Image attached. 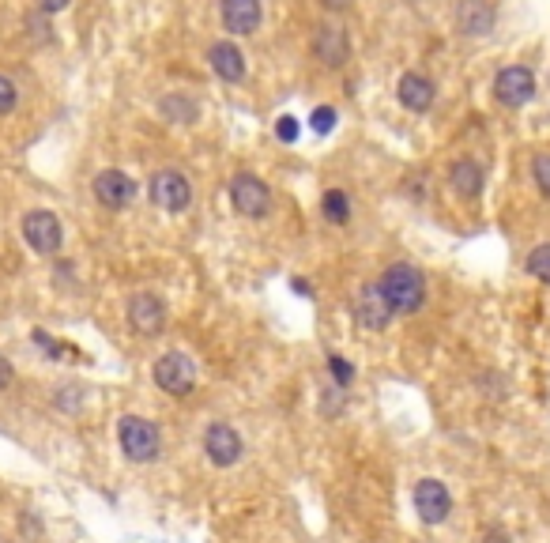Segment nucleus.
<instances>
[{
  "label": "nucleus",
  "instance_id": "6",
  "mask_svg": "<svg viewBox=\"0 0 550 543\" xmlns=\"http://www.w3.org/2000/svg\"><path fill=\"white\" fill-rule=\"evenodd\" d=\"M23 238H27V246H31L34 253L49 257V253H57L61 242H65V227H61V219L53 212L38 208V212H27V219H23Z\"/></svg>",
  "mask_w": 550,
  "mask_h": 543
},
{
  "label": "nucleus",
  "instance_id": "14",
  "mask_svg": "<svg viewBox=\"0 0 550 543\" xmlns=\"http://www.w3.org/2000/svg\"><path fill=\"white\" fill-rule=\"evenodd\" d=\"M219 16L230 34H253L260 27V0H219Z\"/></svg>",
  "mask_w": 550,
  "mask_h": 543
},
{
  "label": "nucleus",
  "instance_id": "31",
  "mask_svg": "<svg viewBox=\"0 0 550 543\" xmlns=\"http://www.w3.org/2000/svg\"><path fill=\"white\" fill-rule=\"evenodd\" d=\"M355 0H321V8H328V12H347Z\"/></svg>",
  "mask_w": 550,
  "mask_h": 543
},
{
  "label": "nucleus",
  "instance_id": "22",
  "mask_svg": "<svg viewBox=\"0 0 550 543\" xmlns=\"http://www.w3.org/2000/svg\"><path fill=\"white\" fill-rule=\"evenodd\" d=\"M328 374H332V381H336L340 389H347V385L355 381V366L343 359V355H332V359H328Z\"/></svg>",
  "mask_w": 550,
  "mask_h": 543
},
{
  "label": "nucleus",
  "instance_id": "13",
  "mask_svg": "<svg viewBox=\"0 0 550 543\" xmlns=\"http://www.w3.org/2000/svg\"><path fill=\"white\" fill-rule=\"evenodd\" d=\"M392 317H396V313H392L389 298L381 295V287H377V283H373V287H362V295H358V302H355L358 329L381 332L392 321Z\"/></svg>",
  "mask_w": 550,
  "mask_h": 543
},
{
  "label": "nucleus",
  "instance_id": "18",
  "mask_svg": "<svg viewBox=\"0 0 550 543\" xmlns=\"http://www.w3.org/2000/svg\"><path fill=\"white\" fill-rule=\"evenodd\" d=\"M208 61H211V72H215L219 80H227V83L245 80V57L234 42H215L208 50Z\"/></svg>",
  "mask_w": 550,
  "mask_h": 543
},
{
  "label": "nucleus",
  "instance_id": "7",
  "mask_svg": "<svg viewBox=\"0 0 550 543\" xmlns=\"http://www.w3.org/2000/svg\"><path fill=\"white\" fill-rule=\"evenodd\" d=\"M494 99L509 106V110H520V106H528L535 99V76L532 68L524 65H509L498 72V80H494Z\"/></svg>",
  "mask_w": 550,
  "mask_h": 543
},
{
  "label": "nucleus",
  "instance_id": "11",
  "mask_svg": "<svg viewBox=\"0 0 550 543\" xmlns=\"http://www.w3.org/2000/svg\"><path fill=\"white\" fill-rule=\"evenodd\" d=\"M132 197H136V181L125 170H102V174H95V200L102 208L121 212V208L132 204Z\"/></svg>",
  "mask_w": 550,
  "mask_h": 543
},
{
  "label": "nucleus",
  "instance_id": "20",
  "mask_svg": "<svg viewBox=\"0 0 550 543\" xmlns=\"http://www.w3.org/2000/svg\"><path fill=\"white\" fill-rule=\"evenodd\" d=\"M162 114H166V121H196V114H200V106H196L193 99H185V95H166L162 99Z\"/></svg>",
  "mask_w": 550,
  "mask_h": 543
},
{
  "label": "nucleus",
  "instance_id": "9",
  "mask_svg": "<svg viewBox=\"0 0 550 543\" xmlns=\"http://www.w3.org/2000/svg\"><path fill=\"white\" fill-rule=\"evenodd\" d=\"M204 453L215 468H230V464L242 461L245 445H242V434L227 423H211L208 434H204Z\"/></svg>",
  "mask_w": 550,
  "mask_h": 543
},
{
  "label": "nucleus",
  "instance_id": "17",
  "mask_svg": "<svg viewBox=\"0 0 550 543\" xmlns=\"http://www.w3.org/2000/svg\"><path fill=\"white\" fill-rule=\"evenodd\" d=\"M396 99L404 102L411 114H426L434 106V80H426L419 72H407L396 83Z\"/></svg>",
  "mask_w": 550,
  "mask_h": 543
},
{
  "label": "nucleus",
  "instance_id": "15",
  "mask_svg": "<svg viewBox=\"0 0 550 543\" xmlns=\"http://www.w3.org/2000/svg\"><path fill=\"white\" fill-rule=\"evenodd\" d=\"M494 4L490 0H460L456 4V27L471 38H479V34H490L494 31Z\"/></svg>",
  "mask_w": 550,
  "mask_h": 543
},
{
  "label": "nucleus",
  "instance_id": "30",
  "mask_svg": "<svg viewBox=\"0 0 550 543\" xmlns=\"http://www.w3.org/2000/svg\"><path fill=\"white\" fill-rule=\"evenodd\" d=\"M483 543H513V540H509V532H505V528H490V532L483 536Z\"/></svg>",
  "mask_w": 550,
  "mask_h": 543
},
{
  "label": "nucleus",
  "instance_id": "5",
  "mask_svg": "<svg viewBox=\"0 0 550 543\" xmlns=\"http://www.w3.org/2000/svg\"><path fill=\"white\" fill-rule=\"evenodd\" d=\"M230 204L245 219H264V215L272 212V189L257 174H238V178L230 181Z\"/></svg>",
  "mask_w": 550,
  "mask_h": 543
},
{
  "label": "nucleus",
  "instance_id": "29",
  "mask_svg": "<svg viewBox=\"0 0 550 543\" xmlns=\"http://www.w3.org/2000/svg\"><path fill=\"white\" fill-rule=\"evenodd\" d=\"M12 378H16V374H12V362L0 359V393H4L8 385H12Z\"/></svg>",
  "mask_w": 550,
  "mask_h": 543
},
{
  "label": "nucleus",
  "instance_id": "26",
  "mask_svg": "<svg viewBox=\"0 0 550 543\" xmlns=\"http://www.w3.org/2000/svg\"><path fill=\"white\" fill-rule=\"evenodd\" d=\"M298 121H294V117H279V121H275V136H279V140H283V144H294V140H298Z\"/></svg>",
  "mask_w": 550,
  "mask_h": 543
},
{
  "label": "nucleus",
  "instance_id": "3",
  "mask_svg": "<svg viewBox=\"0 0 550 543\" xmlns=\"http://www.w3.org/2000/svg\"><path fill=\"white\" fill-rule=\"evenodd\" d=\"M155 385L170 396H189L196 389V366L185 351H166L155 359Z\"/></svg>",
  "mask_w": 550,
  "mask_h": 543
},
{
  "label": "nucleus",
  "instance_id": "21",
  "mask_svg": "<svg viewBox=\"0 0 550 543\" xmlns=\"http://www.w3.org/2000/svg\"><path fill=\"white\" fill-rule=\"evenodd\" d=\"M528 272H532L539 283H550V242L547 246H535L528 253Z\"/></svg>",
  "mask_w": 550,
  "mask_h": 543
},
{
  "label": "nucleus",
  "instance_id": "8",
  "mask_svg": "<svg viewBox=\"0 0 550 543\" xmlns=\"http://www.w3.org/2000/svg\"><path fill=\"white\" fill-rule=\"evenodd\" d=\"M313 53L324 68H343L351 61V38L340 23H321L313 31Z\"/></svg>",
  "mask_w": 550,
  "mask_h": 543
},
{
  "label": "nucleus",
  "instance_id": "27",
  "mask_svg": "<svg viewBox=\"0 0 550 543\" xmlns=\"http://www.w3.org/2000/svg\"><path fill=\"white\" fill-rule=\"evenodd\" d=\"M34 344L42 347V351H46L49 359H61V355H65V347H61V344H53V340H49V336H46V332H42V329H34Z\"/></svg>",
  "mask_w": 550,
  "mask_h": 543
},
{
  "label": "nucleus",
  "instance_id": "28",
  "mask_svg": "<svg viewBox=\"0 0 550 543\" xmlns=\"http://www.w3.org/2000/svg\"><path fill=\"white\" fill-rule=\"evenodd\" d=\"M38 4V12H46V16H57V12H65L68 0H34Z\"/></svg>",
  "mask_w": 550,
  "mask_h": 543
},
{
  "label": "nucleus",
  "instance_id": "24",
  "mask_svg": "<svg viewBox=\"0 0 550 543\" xmlns=\"http://www.w3.org/2000/svg\"><path fill=\"white\" fill-rule=\"evenodd\" d=\"M336 121H340V117H336V110H332V106H317V110H313V114H309V129L313 132H332L336 129Z\"/></svg>",
  "mask_w": 550,
  "mask_h": 543
},
{
  "label": "nucleus",
  "instance_id": "23",
  "mask_svg": "<svg viewBox=\"0 0 550 543\" xmlns=\"http://www.w3.org/2000/svg\"><path fill=\"white\" fill-rule=\"evenodd\" d=\"M532 181L535 189L550 200V155H535L532 159Z\"/></svg>",
  "mask_w": 550,
  "mask_h": 543
},
{
  "label": "nucleus",
  "instance_id": "10",
  "mask_svg": "<svg viewBox=\"0 0 550 543\" xmlns=\"http://www.w3.org/2000/svg\"><path fill=\"white\" fill-rule=\"evenodd\" d=\"M415 510L426 525H441L449 513H453V494L441 479H422L415 487Z\"/></svg>",
  "mask_w": 550,
  "mask_h": 543
},
{
  "label": "nucleus",
  "instance_id": "12",
  "mask_svg": "<svg viewBox=\"0 0 550 543\" xmlns=\"http://www.w3.org/2000/svg\"><path fill=\"white\" fill-rule=\"evenodd\" d=\"M129 325L136 336H159L166 329V302L159 295H136L129 302Z\"/></svg>",
  "mask_w": 550,
  "mask_h": 543
},
{
  "label": "nucleus",
  "instance_id": "4",
  "mask_svg": "<svg viewBox=\"0 0 550 543\" xmlns=\"http://www.w3.org/2000/svg\"><path fill=\"white\" fill-rule=\"evenodd\" d=\"M147 193H151V204H155V208H162V212L170 215H181L193 204V185H189V178L178 174V170H159V174L151 178V185H147Z\"/></svg>",
  "mask_w": 550,
  "mask_h": 543
},
{
  "label": "nucleus",
  "instance_id": "1",
  "mask_svg": "<svg viewBox=\"0 0 550 543\" xmlns=\"http://www.w3.org/2000/svg\"><path fill=\"white\" fill-rule=\"evenodd\" d=\"M377 287L389 298L392 313H419L426 306V280L415 264H389Z\"/></svg>",
  "mask_w": 550,
  "mask_h": 543
},
{
  "label": "nucleus",
  "instance_id": "19",
  "mask_svg": "<svg viewBox=\"0 0 550 543\" xmlns=\"http://www.w3.org/2000/svg\"><path fill=\"white\" fill-rule=\"evenodd\" d=\"M321 212L328 223H336V227H343L347 219H351V200H347V193L343 189H328L321 197Z\"/></svg>",
  "mask_w": 550,
  "mask_h": 543
},
{
  "label": "nucleus",
  "instance_id": "25",
  "mask_svg": "<svg viewBox=\"0 0 550 543\" xmlns=\"http://www.w3.org/2000/svg\"><path fill=\"white\" fill-rule=\"evenodd\" d=\"M16 102H19L16 83L8 80V76H0V117H4V114H12V110H16Z\"/></svg>",
  "mask_w": 550,
  "mask_h": 543
},
{
  "label": "nucleus",
  "instance_id": "16",
  "mask_svg": "<svg viewBox=\"0 0 550 543\" xmlns=\"http://www.w3.org/2000/svg\"><path fill=\"white\" fill-rule=\"evenodd\" d=\"M449 185L456 189V197L464 200H479L486 189V170L475 159H456L449 166Z\"/></svg>",
  "mask_w": 550,
  "mask_h": 543
},
{
  "label": "nucleus",
  "instance_id": "2",
  "mask_svg": "<svg viewBox=\"0 0 550 543\" xmlns=\"http://www.w3.org/2000/svg\"><path fill=\"white\" fill-rule=\"evenodd\" d=\"M117 442H121V453L136 464H147L159 457V427L144 419V415H125L117 423Z\"/></svg>",
  "mask_w": 550,
  "mask_h": 543
}]
</instances>
